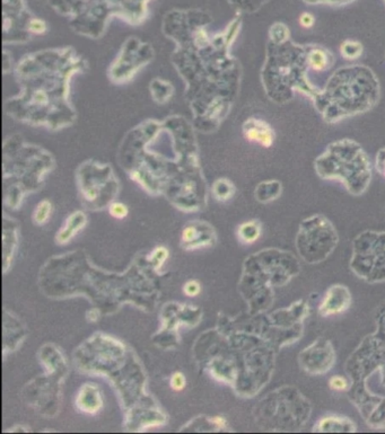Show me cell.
Instances as JSON below:
<instances>
[{
    "label": "cell",
    "instance_id": "277c9868",
    "mask_svg": "<svg viewBox=\"0 0 385 434\" xmlns=\"http://www.w3.org/2000/svg\"><path fill=\"white\" fill-rule=\"evenodd\" d=\"M242 131L246 140L258 143L264 148H270L275 143V130L262 118H249L243 123Z\"/></svg>",
    "mask_w": 385,
    "mask_h": 434
},
{
    "label": "cell",
    "instance_id": "7c38bea8",
    "mask_svg": "<svg viewBox=\"0 0 385 434\" xmlns=\"http://www.w3.org/2000/svg\"><path fill=\"white\" fill-rule=\"evenodd\" d=\"M212 194L218 201H227L235 194V187L229 179H219L212 185Z\"/></svg>",
    "mask_w": 385,
    "mask_h": 434
},
{
    "label": "cell",
    "instance_id": "2e32d148",
    "mask_svg": "<svg viewBox=\"0 0 385 434\" xmlns=\"http://www.w3.org/2000/svg\"><path fill=\"white\" fill-rule=\"evenodd\" d=\"M109 212L116 219H124V218L127 217L129 211H128L127 206H124L121 202H113L109 206Z\"/></svg>",
    "mask_w": 385,
    "mask_h": 434
},
{
    "label": "cell",
    "instance_id": "9c48e42d",
    "mask_svg": "<svg viewBox=\"0 0 385 434\" xmlns=\"http://www.w3.org/2000/svg\"><path fill=\"white\" fill-rule=\"evenodd\" d=\"M76 404H77L78 408H80L82 412L95 414V413L101 410V407H102V397L99 395V389L93 386V388H92L91 399H87V395H86L83 391H80Z\"/></svg>",
    "mask_w": 385,
    "mask_h": 434
},
{
    "label": "cell",
    "instance_id": "6da1fadb",
    "mask_svg": "<svg viewBox=\"0 0 385 434\" xmlns=\"http://www.w3.org/2000/svg\"><path fill=\"white\" fill-rule=\"evenodd\" d=\"M380 99L376 74L364 65H349L331 74L312 103L327 123L335 124L369 112Z\"/></svg>",
    "mask_w": 385,
    "mask_h": 434
},
{
    "label": "cell",
    "instance_id": "52a82bcc",
    "mask_svg": "<svg viewBox=\"0 0 385 434\" xmlns=\"http://www.w3.org/2000/svg\"><path fill=\"white\" fill-rule=\"evenodd\" d=\"M87 223V218L85 213L82 211H76L72 215L67 218L66 223L63 226V228L59 230L58 234L55 236V242L59 245H65L70 242L78 231L85 227Z\"/></svg>",
    "mask_w": 385,
    "mask_h": 434
},
{
    "label": "cell",
    "instance_id": "5b68a950",
    "mask_svg": "<svg viewBox=\"0 0 385 434\" xmlns=\"http://www.w3.org/2000/svg\"><path fill=\"white\" fill-rule=\"evenodd\" d=\"M215 242V234L210 226L190 223L182 231V247L187 250L208 247Z\"/></svg>",
    "mask_w": 385,
    "mask_h": 434
},
{
    "label": "cell",
    "instance_id": "8992f818",
    "mask_svg": "<svg viewBox=\"0 0 385 434\" xmlns=\"http://www.w3.org/2000/svg\"><path fill=\"white\" fill-rule=\"evenodd\" d=\"M306 58H308V68L317 72H327L335 62L330 50L317 44H308Z\"/></svg>",
    "mask_w": 385,
    "mask_h": 434
},
{
    "label": "cell",
    "instance_id": "7402d4cb",
    "mask_svg": "<svg viewBox=\"0 0 385 434\" xmlns=\"http://www.w3.org/2000/svg\"><path fill=\"white\" fill-rule=\"evenodd\" d=\"M315 18L311 13H303L300 16V24L302 28H311L314 26Z\"/></svg>",
    "mask_w": 385,
    "mask_h": 434
},
{
    "label": "cell",
    "instance_id": "ba28073f",
    "mask_svg": "<svg viewBox=\"0 0 385 434\" xmlns=\"http://www.w3.org/2000/svg\"><path fill=\"white\" fill-rule=\"evenodd\" d=\"M283 191V185L281 182L275 181H264L261 182L260 184L256 187V198L259 202H271V201L276 200L279 198Z\"/></svg>",
    "mask_w": 385,
    "mask_h": 434
},
{
    "label": "cell",
    "instance_id": "3957f363",
    "mask_svg": "<svg viewBox=\"0 0 385 434\" xmlns=\"http://www.w3.org/2000/svg\"><path fill=\"white\" fill-rule=\"evenodd\" d=\"M320 179L339 181L352 194H362L372 179V162L361 143L344 138L329 143L314 160Z\"/></svg>",
    "mask_w": 385,
    "mask_h": 434
},
{
    "label": "cell",
    "instance_id": "ffe728a7",
    "mask_svg": "<svg viewBox=\"0 0 385 434\" xmlns=\"http://www.w3.org/2000/svg\"><path fill=\"white\" fill-rule=\"evenodd\" d=\"M28 30L32 33L42 34L47 30V25L41 20H32L28 23Z\"/></svg>",
    "mask_w": 385,
    "mask_h": 434
},
{
    "label": "cell",
    "instance_id": "44dd1931",
    "mask_svg": "<svg viewBox=\"0 0 385 434\" xmlns=\"http://www.w3.org/2000/svg\"><path fill=\"white\" fill-rule=\"evenodd\" d=\"M305 3L317 5V4H327V5L342 6L352 3L355 0H304Z\"/></svg>",
    "mask_w": 385,
    "mask_h": 434
},
{
    "label": "cell",
    "instance_id": "9a60e30c",
    "mask_svg": "<svg viewBox=\"0 0 385 434\" xmlns=\"http://www.w3.org/2000/svg\"><path fill=\"white\" fill-rule=\"evenodd\" d=\"M168 257V250L166 247H157L149 256V261L153 263V267L156 271H160L163 264L166 263Z\"/></svg>",
    "mask_w": 385,
    "mask_h": 434
},
{
    "label": "cell",
    "instance_id": "603a6c76",
    "mask_svg": "<svg viewBox=\"0 0 385 434\" xmlns=\"http://www.w3.org/2000/svg\"><path fill=\"white\" fill-rule=\"evenodd\" d=\"M330 387L335 391H345L347 388V382L342 377H333L330 380Z\"/></svg>",
    "mask_w": 385,
    "mask_h": 434
},
{
    "label": "cell",
    "instance_id": "ac0fdd59",
    "mask_svg": "<svg viewBox=\"0 0 385 434\" xmlns=\"http://www.w3.org/2000/svg\"><path fill=\"white\" fill-rule=\"evenodd\" d=\"M201 291L200 283L195 280L188 281L183 286V292L188 297H195L198 296Z\"/></svg>",
    "mask_w": 385,
    "mask_h": 434
},
{
    "label": "cell",
    "instance_id": "4fadbf2b",
    "mask_svg": "<svg viewBox=\"0 0 385 434\" xmlns=\"http://www.w3.org/2000/svg\"><path fill=\"white\" fill-rule=\"evenodd\" d=\"M270 43L283 44L291 41V30L288 26L283 23L278 22L270 28L269 30Z\"/></svg>",
    "mask_w": 385,
    "mask_h": 434
},
{
    "label": "cell",
    "instance_id": "d6986e66",
    "mask_svg": "<svg viewBox=\"0 0 385 434\" xmlns=\"http://www.w3.org/2000/svg\"><path fill=\"white\" fill-rule=\"evenodd\" d=\"M375 169L377 173L385 177V147L379 149L375 156Z\"/></svg>",
    "mask_w": 385,
    "mask_h": 434
},
{
    "label": "cell",
    "instance_id": "8fae6325",
    "mask_svg": "<svg viewBox=\"0 0 385 434\" xmlns=\"http://www.w3.org/2000/svg\"><path fill=\"white\" fill-rule=\"evenodd\" d=\"M340 55L348 61H355L364 55V45L356 40H346L340 44Z\"/></svg>",
    "mask_w": 385,
    "mask_h": 434
},
{
    "label": "cell",
    "instance_id": "7a4b0ae2",
    "mask_svg": "<svg viewBox=\"0 0 385 434\" xmlns=\"http://www.w3.org/2000/svg\"><path fill=\"white\" fill-rule=\"evenodd\" d=\"M308 44L288 41L283 44L270 43L267 59L262 68L264 91L271 101L278 104L289 103L295 94L300 93L313 99L321 88L308 77Z\"/></svg>",
    "mask_w": 385,
    "mask_h": 434
},
{
    "label": "cell",
    "instance_id": "30bf717a",
    "mask_svg": "<svg viewBox=\"0 0 385 434\" xmlns=\"http://www.w3.org/2000/svg\"><path fill=\"white\" fill-rule=\"evenodd\" d=\"M261 225L258 220H250L237 229V237L243 244H254L261 236Z\"/></svg>",
    "mask_w": 385,
    "mask_h": 434
},
{
    "label": "cell",
    "instance_id": "5bb4252c",
    "mask_svg": "<svg viewBox=\"0 0 385 434\" xmlns=\"http://www.w3.org/2000/svg\"><path fill=\"white\" fill-rule=\"evenodd\" d=\"M53 213V204L49 200H43L36 206L33 213V221L36 225L42 226L48 223Z\"/></svg>",
    "mask_w": 385,
    "mask_h": 434
},
{
    "label": "cell",
    "instance_id": "e0dca14e",
    "mask_svg": "<svg viewBox=\"0 0 385 434\" xmlns=\"http://www.w3.org/2000/svg\"><path fill=\"white\" fill-rule=\"evenodd\" d=\"M170 385H171L172 389L175 391H181L185 389V385H187V380H185V374H182V372H175V374L172 376L171 382H170Z\"/></svg>",
    "mask_w": 385,
    "mask_h": 434
}]
</instances>
